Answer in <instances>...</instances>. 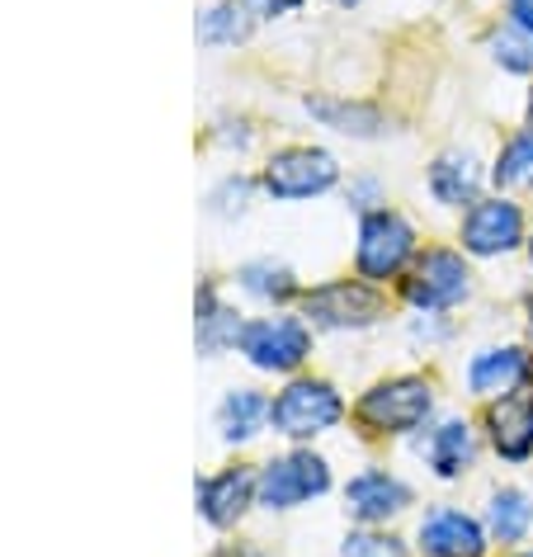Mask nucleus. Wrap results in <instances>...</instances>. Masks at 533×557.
<instances>
[{
  "instance_id": "f257e3e1",
  "label": "nucleus",
  "mask_w": 533,
  "mask_h": 557,
  "mask_svg": "<svg viewBox=\"0 0 533 557\" xmlns=\"http://www.w3.org/2000/svg\"><path fill=\"white\" fill-rule=\"evenodd\" d=\"M345 401L326 379H293L284 393L270 401V425L284 440H312L326 435L331 425H340Z\"/></svg>"
},
{
  "instance_id": "f03ea898",
  "label": "nucleus",
  "mask_w": 533,
  "mask_h": 557,
  "mask_svg": "<svg viewBox=\"0 0 533 557\" xmlns=\"http://www.w3.org/2000/svg\"><path fill=\"white\" fill-rule=\"evenodd\" d=\"M416 256V227L392 208H373L369 218L359 222V246H355V264L359 278L369 284H387L406 270V260Z\"/></svg>"
},
{
  "instance_id": "7ed1b4c3",
  "label": "nucleus",
  "mask_w": 533,
  "mask_h": 557,
  "mask_svg": "<svg viewBox=\"0 0 533 557\" xmlns=\"http://www.w3.org/2000/svg\"><path fill=\"white\" fill-rule=\"evenodd\" d=\"M434 411V387L425 379H387L359 401V421L373 435H411L430 421Z\"/></svg>"
},
{
  "instance_id": "20e7f679",
  "label": "nucleus",
  "mask_w": 533,
  "mask_h": 557,
  "mask_svg": "<svg viewBox=\"0 0 533 557\" xmlns=\"http://www.w3.org/2000/svg\"><path fill=\"white\" fill-rule=\"evenodd\" d=\"M326 486H331L326 458H317V454L298 449V454L270 458V463L260 468L256 496H260V506H264V510H293V506H302V500L321 496Z\"/></svg>"
},
{
  "instance_id": "39448f33",
  "label": "nucleus",
  "mask_w": 533,
  "mask_h": 557,
  "mask_svg": "<svg viewBox=\"0 0 533 557\" xmlns=\"http://www.w3.org/2000/svg\"><path fill=\"white\" fill-rule=\"evenodd\" d=\"M468 294H472V274L458 250H425L416 260L411 278H406V302L420 312H448Z\"/></svg>"
},
{
  "instance_id": "423d86ee",
  "label": "nucleus",
  "mask_w": 533,
  "mask_h": 557,
  "mask_svg": "<svg viewBox=\"0 0 533 557\" xmlns=\"http://www.w3.org/2000/svg\"><path fill=\"white\" fill-rule=\"evenodd\" d=\"M241 355L264 373H293L312 355V331L298 317H260L241 326Z\"/></svg>"
},
{
  "instance_id": "0eeeda50",
  "label": "nucleus",
  "mask_w": 533,
  "mask_h": 557,
  "mask_svg": "<svg viewBox=\"0 0 533 557\" xmlns=\"http://www.w3.org/2000/svg\"><path fill=\"white\" fill-rule=\"evenodd\" d=\"M335 180H340V165L321 147H284L264 165V189L274 199H317Z\"/></svg>"
},
{
  "instance_id": "6e6552de",
  "label": "nucleus",
  "mask_w": 533,
  "mask_h": 557,
  "mask_svg": "<svg viewBox=\"0 0 533 557\" xmlns=\"http://www.w3.org/2000/svg\"><path fill=\"white\" fill-rule=\"evenodd\" d=\"M307 317L317 326H331V331H359V326H373L383 317V298L373 294L369 284L359 278H335V284H321L302 298Z\"/></svg>"
},
{
  "instance_id": "1a4fd4ad",
  "label": "nucleus",
  "mask_w": 533,
  "mask_h": 557,
  "mask_svg": "<svg viewBox=\"0 0 533 557\" xmlns=\"http://www.w3.org/2000/svg\"><path fill=\"white\" fill-rule=\"evenodd\" d=\"M524 242V213L510 199H476L462 218V250L472 256H510V250Z\"/></svg>"
},
{
  "instance_id": "9d476101",
  "label": "nucleus",
  "mask_w": 533,
  "mask_h": 557,
  "mask_svg": "<svg viewBox=\"0 0 533 557\" xmlns=\"http://www.w3.org/2000/svg\"><path fill=\"white\" fill-rule=\"evenodd\" d=\"M468 387L476 397H510L533 387V355L519 345H496V350L472 355L468 364Z\"/></svg>"
},
{
  "instance_id": "9b49d317",
  "label": "nucleus",
  "mask_w": 533,
  "mask_h": 557,
  "mask_svg": "<svg viewBox=\"0 0 533 557\" xmlns=\"http://www.w3.org/2000/svg\"><path fill=\"white\" fill-rule=\"evenodd\" d=\"M420 553L425 557H482L486 553V529L462 510H430L420 520Z\"/></svg>"
},
{
  "instance_id": "f8f14e48",
  "label": "nucleus",
  "mask_w": 533,
  "mask_h": 557,
  "mask_svg": "<svg viewBox=\"0 0 533 557\" xmlns=\"http://www.w3.org/2000/svg\"><path fill=\"white\" fill-rule=\"evenodd\" d=\"M345 506L363 524H383V520H392V515H401L406 506H411V492H406L401 478H392V472H383V468H369V472H359V478H349Z\"/></svg>"
},
{
  "instance_id": "ddd939ff",
  "label": "nucleus",
  "mask_w": 533,
  "mask_h": 557,
  "mask_svg": "<svg viewBox=\"0 0 533 557\" xmlns=\"http://www.w3.org/2000/svg\"><path fill=\"white\" fill-rule=\"evenodd\" d=\"M486 430H491V444H496L500 458H510V463L533 458V393L496 397L486 411Z\"/></svg>"
},
{
  "instance_id": "4468645a",
  "label": "nucleus",
  "mask_w": 533,
  "mask_h": 557,
  "mask_svg": "<svg viewBox=\"0 0 533 557\" xmlns=\"http://www.w3.org/2000/svg\"><path fill=\"white\" fill-rule=\"evenodd\" d=\"M250 496H256V478H250L246 468H227V472H218V478L199 482V510H203V520L218 529L241 520Z\"/></svg>"
},
{
  "instance_id": "2eb2a0df",
  "label": "nucleus",
  "mask_w": 533,
  "mask_h": 557,
  "mask_svg": "<svg viewBox=\"0 0 533 557\" xmlns=\"http://www.w3.org/2000/svg\"><path fill=\"white\" fill-rule=\"evenodd\" d=\"M476 189H482V165L462 151H448L430 165V194L439 199L444 208H462V203H476Z\"/></svg>"
},
{
  "instance_id": "dca6fc26",
  "label": "nucleus",
  "mask_w": 533,
  "mask_h": 557,
  "mask_svg": "<svg viewBox=\"0 0 533 557\" xmlns=\"http://www.w3.org/2000/svg\"><path fill=\"white\" fill-rule=\"evenodd\" d=\"M270 421V401H264L256 387H232L218 407V430L227 444H246L260 435V425Z\"/></svg>"
},
{
  "instance_id": "f3484780",
  "label": "nucleus",
  "mask_w": 533,
  "mask_h": 557,
  "mask_svg": "<svg viewBox=\"0 0 533 557\" xmlns=\"http://www.w3.org/2000/svg\"><path fill=\"white\" fill-rule=\"evenodd\" d=\"M533 529V500L519 486H500L486 506V534L496 543H524Z\"/></svg>"
},
{
  "instance_id": "a211bd4d",
  "label": "nucleus",
  "mask_w": 533,
  "mask_h": 557,
  "mask_svg": "<svg viewBox=\"0 0 533 557\" xmlns=\"http://www.w3.org/2000/svg\"><path fill=\"white\" fill-rule=\"evenodd\" d=\"M430 458V468L439 478H458V472L472 468V430L468 421H444L439 430H430V440L420 444Z\"/></svg>"
},
{
  "instance_id": "6ab92c4d",
  "label": "nucleus",
  "mask_w": 533,
  "mask_h": 557,
  "mask_svg": "<svg viewBox=\"0 0 533 557\" xmlns=\"http://www.w3.org/2000/svg\"><path fill=\"white\" fill-rule=\"evenodd\" d=\"M236 341H241V322H236V312L222 308L213 288H203L199 294V350L218 355V350H227V345H236Z\"/></svg>"
},
{
  "instance_id": "aec40b11",
  "label": "nucleus",
  "mask_w": 533,
  "mask_h": 557,
  "mask_svg": "<svg viewBox=\"0 0 533 557\" xmlns=\"http://www.w3.org/2000/svg\"><path fill=\"white\" fill-rule=\"evenodd\" d=\"M236 284L246 288L250 298H260V302H288L293 298V274L284 270V264H274V260H250L236 270Z\"/></svg>"
},
{
  "instance_id": "412c9836",
  "label": "nucleus",
  "mask_w": 533,
  "mask_h": 557,
  "mask_svg": "<svg viewBox=\"0 0 533 557\" xmlns=\"http://www.w3.org/2000/svg\"><path fill=\"white\" fill-rule=\"evenodd\" d=\"M307 114H317L326 128L349 133V137H373L383 133V119L363 104H340V100H307Z\"/></svg>"
},
{
  "instance_id": "4be33fe9",
  "label": "nucleus",
  "mask_w": 533,
  "mask_h": 557,
  "mask_svg": "<svg viewBox=\"0 0 533 557\" xmlns=\"http://www.w3.org/2000/svg\"><path fill=\"white\" fill-rule=\"evenodd\" d=\"M491 52L505 72L515 76H533V29H519V24H505V29L491 34Z\"/></svg>"
},
{
  "instance_id": "5701e85b",
  "label": "nucleus",
  "mask_w": 533,
  "mask_h": 557,
  "mask_svg": "<svg viewBox=\"0 0 533 557\" xmlns=\"http://www.w3.org/2000/svg\"><path fill=\"white\" fill-rule=\"evenodd\" d=\"M496 185H524V180H533V128L524 133H515L510 143L500 147V157H496Z\"/></svg>"
},
{
  "instance_id": "b1692460",
  "label": "nucleus",
  "mask_w": 533,
  "mask_h": 557,
  "mask_svg": "<svg viewBox=\"0 0 533 557\" xmlns=\"http://www.w3.org/2000/svg\"><path fill=\"white\" fill-rule=\"evenodd\" d=\"M246 29H250V20L241 5H213L199 24V38L203 44H241Z\"/></svg>"
},
{
  "instance_id": "393cba45",
  "label": "nucleus",
  "mask_w": 533,
  "mask_h": 557,
  "mask_svg": "<svg viewBox=\"0 0 533 557\" xmlns=\"http://www.w3.org/2000/svg\"><path fill=\"white\" fill-rule=\"evenodd\" d=\"M345 557H401V543L383 534H355L345 539Z\"/></svg>"
},
{
  "instance_id": "a878e982",
  "label": "nucleus",
  "mask_w": 533,
  "mask_h": 557,
  "mask_svg": "<svg viewBox=\"0 0 533 557\" xmlns=\"http://www.w3.org/2000/svg\"><path fill=\"white\" fill-rule=\"evenodd\" d=\"M246 194H250L246 180H227V185L213 194V213H222V218H227V213H241V208H246Z\"/></svg>"
},
{
  "instance_id": "bb28decb",
  "label": "nucleus",
  "mask_w": 533,
  "mask_h": 557,
  "mask_svg": "<svg viewBox=\"0 0 533 557\" xmlns=\"http://www.w3.org/2000/svg\"><path fill=\"white\" fill-rule=\"evenodd\" d=\"M302 0H246V10H256V15L274 20V15H288V10H298Z\"/></svg>"
},
{
  "instance_id": "cd10ccee",
  "label": "nucleus",
  "mask_w": 533,
  "mask_h": 557,
  "mask_svg": "<svg viewBox=\"0 0 533 557\" xmlns=\"http://www.w3.org/2000/svg\"><path fill=\"white\" fill-rule=\"evenodd\" d=\"M349 203H355V208H373L377 203V180H355V185H349Z\"/></svg>"
},
{
  "instance_id": "c85d7f7f",
  "label": "nucleus",
  "mask_w": 533,
  "mask_h": 557,
  "mask_svg": "<svg viewBox=\"0 0 533 557\" xmlns=\"http://www.w3.org/2000/svg\"><path fill=\"white\" fill-rule=\"evenodd\" d=\"M510 24H519V29H533V0H510Z\"/></svg>"
},
{
  "instance_id": "c756f323",
  "label": "nucleus",
  "mask_w": 533,
  "mask_h": 557,
  "mask_svg": "<svg viewBox=\"0 0 533 557\" xmlns=\"http://www.w3.org/2000/svg\"><path fill=\"white\" fill-rule=\"evenodd\" d=\"M529 331H533V298H529Z\"/></svg>"
},
{
  "instance_id": "7c9ffc66",
  "label": "nucleus",
  "mask_w": 533,
  "mask_h": 557,
  "mask_svg": "<svg viewBox=\"0 0 533 557\" xmlns=\"http://www.w3.org/2000/svg\"><path fill=\"white\" fill-rule=\"evenodd\" d=\"M335 5H359V0H335Z\"/></svg>"
},
{
  "instance_id": "2f4dec72",
  "label": "nucleus",
  "mask_w": 533,
  "mask_h": 557,
  "mask_svg": "<svg viewBox=\"0 0 533 557\" xmlns=\"http://www.w3.org/2000/svg\"><path fill=\"white\" fill-rule=\"evenodd\" d=\"M529 128H533V100H529Z\"/></svg>"
},
{
  "instance_id": "473e14b6",
  "label": "nucleus",
  "mask_w": 533,
  "mask_h": 557,
  "mask_svg": "<svg viewBox=\"0 0 533 557\" xmlns=\"http://www.w3.org/2000/svg\"><path fill=\"white\" fill-rule=\"evenodd\" d=\"M529 260H533V236H529Z\"/></svg>"
},
{
  "instance_id": "72a5a7b5",
  "label": "nucleus",
  "mask_w": 533,
  "mask_h": 557,
  "mask_svg": "<svg viewBox=\"0 0 533 557\" xmlns=\"http://www.w3.org/2000/svg\"><path fill=\"white\" fill-rule=\"evenodd\" d=\"M519 557H533V548H529V553H519Z\"/></svg>"
}]
</instances>
